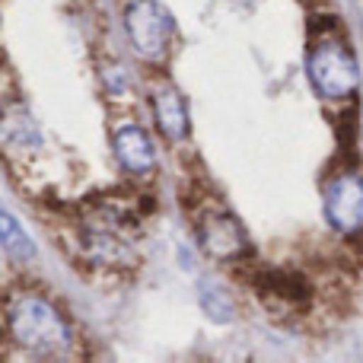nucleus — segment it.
Here are the masks:
<instances>
[{
  "mask_svg": "<svg viewBox=\"0 0 363 363\" xmlns=\"http://www.w3.org/2000/svg\"><path fill=\"white\" fill-rule=\"evenodd\" d=\"M0 245H4V252L10 258H16V262H32V258H35V242H32V236L4 207H0Z\"/></svg>",
  "mask_w": 363,
  "mask_h": 363,
  "instance_id": "nucleus-9",
  "label": "nucleus"
},
{
  "mask_svg": "<svg viewBox=\"0 0 363 363\" xmlns=\"http://www.w3.org/2000/svg\"><path fill=\"white\" fill-rule=\"evenodd\" d=\"M6 325H10L16 345H23L32 354H42V357L67 354L74 345V332H70L67 319L57 313L55 303L35 294L13 296L6 306Z\"/></svg>",
  "mask_w": 363,
  "mask_h": 363,
  "instance_id": "nucleus-1",
  "label": "nucleus"
},
{
  "mask_svg": "<svg viewBox=\"0 0 363 363\" xmlns=\"http://www.w3.org/2000/svg\"><path fill=\"white\" fill-rule=\"evenodd\" d=\"M252 287L258 290V296L264 303L281 306L287 313L306 309L315 296L309 277L303 271H287V268H258L255 277H252Z\"/></svg>",
  "mask_w": 363,
  "mask_h": 363,
  "instance_id": "nucleus-5",
  "label": "nucleus"
},
{
  "mask_svg": "<svg viewBox=\"0 0 363 363\" xmlns=\"http://www.w3.org/2000/svg\"><path fill=\"white\" fill-rule=\"evenodd\" d=\"M309 83L325 99H347L360 83V70L351 48L341 42L338 32H322L315 35V45L309 51Z\"/></svg>",
  "mask_w": 363,
  "mask_h": 363,
  "instance_id": "nucleus-2",
  "label": "nucleus"
},
{
  "mask_svg": "<svg viewBox=\"0 0 363 363\" xmlns=\"http://www.w3.org/2000/svg\"><path fill=\"white\" fill-rule=\"evenodd\" d=\"M125 29L134 51L147 61H160L169 51L172 35H176L169 10L157 0H134L125 13Z\"/></svg>",
  "mask_w": 363,
  "mask_h": 363,
  "instance_id": "nucleus-3",
  "label": "nucleus"
},
{
  "mask_svg": "<svg viewBox=\"0 0 363 363\" xmlns=\"http://www.w3.org/2000/svg\"><path fill=\"white\" fill-rule=\"evenodd\" d=\"M153 115H157V128L163 131V138L169 140L188 138V108L185 99L172 86H160L153 93Z\"/></svg>",
  "mask_w": 363,
  "mask_h": 363,
  "instance_id": "nucleus-8",
  "label": "nucleus"
},
{
  "mask_svg": "<svg viewBox=\"0 0 363 363\" xmlns=\"http://www.w3.org/2000/svg\"><path fill=\"white\" fill-rule=\"evenodd\" d=\"M112 147H115L118 163L125 166L128 172H134V176H144V172H150L153 166H157V147H153L150 134H147L140 125L118 128Z\"/></svg>",
  "mask_w": 363,
  "mask_h": 363,
  "instance_id": "nucleus-7",
  "label": "nucleus"
},
{
  "mask_svg": "<svg viewBox=\"0 0 363 363\" xmlns=\"http://www.w3.org/2000/svg\"><path fill=\"white\" fill-rule=\"evenodd\" d=\"M201 306L213 322H230L233 319V300L217 287V284H204L201 287Z\"/></svg>",
  "mask_w": 363,
  "mask_h": 363,
  "instance_id": "nucleus-11",
  "label": "nucleus"
},
{
  "mask_svg": "<svg viewBox=\"0 0 363 363\" xmlns=\"http://www.w3.org/2000/svg\"><path fill=\"white\" fill-rule=\"evenodd\" d=\"M0 131H4V138L10 140V144L38 147V128H35V121H32L29 112H26L23 106H16V102L0 108Z\"/></svg>",
  "mask_w": 363,
  "mask_h": 363,
  "instance_id": "nucleus-10",
  "label": "nucleus"
},
{
  "mask_svg": "<svg viewBox=\"0 0 363 363\" xmlns=\"http://www.w3.org/2000/svg\"><path fill=\"white\" fill-rule=\"evenodd\" d=\"M325 217L341 236L363 233V179L354 169H341L328 179Z\"/></svg>",
  "mask_w": 363,
  "mask_h": 363,
  "instance_id": "nucleus-4",
  "label": "nucleus"
},
{
  "mask_svg": "<svg viewBox=\"0 0 363 363\" xmlns=\"http://www.w3.org/2000/svg\"><path fill=\"white\" fill-rule=\"evenodd\" d=\"M198 239L204 245L207 255L220 258V262H236L249 252V236H245L242 223L226 211H204L198 220Z\"/></svg>",
  "mask_w": 363,
  "mask_h": 363,
  "instance_id": "nucleus-6",
  "label": "nucleus"
}]
</instances>
